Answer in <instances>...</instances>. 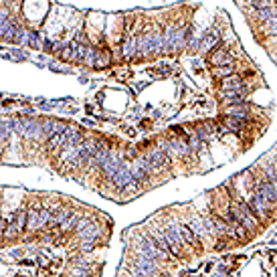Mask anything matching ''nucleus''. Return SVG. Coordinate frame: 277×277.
<instances>
[{
	"mask_svg": "<svg viewBox=\"0 0 277 277\" xmlns=\"http://www.w3.org/2000/svg\"><path fill=\"white\" fill-rule=\"evenodd\" d=\"M230 216H233V220H237L239 224H243L251 235L259 228V218L249 210V206H247V202H241V200H237V202H233L230 206Z\"/></svg>",
	"mask_w": 277,
	"mask_h": 277,
	"instance_id": "obj_1",
	"label": "nucleus"
},
{
	"mask_svg": "<svg viewBox=\"0 0 277 277\" xmlns=\"http://www.w3.org/2000/svg\"><path fill=\"white\" fill-rule=\"evenodd\" d=\"M188 30L186 28H174V26H170V28H166L164 32H162V38H164V49H168V51H180V49H184L186 47V40H188Z\"/></svg>",
	"mask_w": 277,
	"mask_h": 277,
	"instance_id": "obj_2",
	"label": "nucleus"
},
{
	"mask_svg": "<svg viewBox=\"0 0 277 277\" xmlns=\"http://www.w3.org/2000/svg\"><path fill=\"white\" fill-rule=\"evenodd\" d=\"M162 233H164V239H166V243H168V247H170V255H180L184 241H182V237H180L178 224H176V222H168Z\"/></svg>",
	"mask_w": 277,
	"mask_h": 277,
	"instance_id": "obj_3",
	"label": "nucleus"
},
{
	"mask_svg": "<svg viewBox=\"0 0 277 277\" xmlns=\"http://www.w3.org/2000/svg\"><path fill=\"white\" fill-rule=\"evenodd\" d=\"M135 251H144V253H148L150 257H154V259H166V255L158 249V245L154 243V239L146 233V235H142L140 239H137V243H135Z\"/></svg>",
	"mask_w": 277,
	"mask_h": 277,
	"instance_id": "obj_4",
	"label": "nucleus"
},
{
	"mask_svg": "<svg viewBox=\"0 0 277 277\" xmlns=\"http://www.w3.org/2000/svg\"><path fill=\"white\" fill-rule=\"evenodd\" d=\"M255 190H259L261 194H263V198H267L269 202H275V198H277V190H275V180H269V178H265V180H259L257 182V188Z\"/></svg>",
	"mask_w": 277,
	"mask_h": 277,
	"instance_id": "obj_5",
	"label": "nucleus"
},
{
	"mask_svg": "<svg viewBox=\"0 0 277 277\" xmlns=\"http://www.w3.org/2000/svg\"><path fill=\"white\" fill-rule=\"evenodd\" d=\"M119 164H121L119 156H117L115 152H109L107 160L101 164V172H103V176H105V178H111V176L115 174V170L119 168Z\"/></svg>",
	"mask_w": 277,
	"mask_h": 277,
	"instance_id": "obj_6",
	"label": "nucleus"
},
{
	"mask_svg": "<svg viewBox=\"0 0 277 277\" xmlns=\"http://www.w3.org/2000/svg\"><path fill=\"white\" fill-rule=\"evenodd\" d=\"M222 91H239V93H247V87H245V81L241 79V77H224L222 79Z\"/></svg>",
	"mask_w": 277,
	"mask_h": 277,
	"instance_id": "obj_7",
	"label": "nucleus"
},
{
	"mask_svg": "<svg viewBox=\"0 0 277 277\" xmlns=\"http://www.w3.org/2000/svg\"><path fill=\"white\" fill-rule=\"evenodd\" d=\"M148 235L154 239V243L158 245V249L168 257L170 255V247H168V243H166V239H164V233H162V228H158V226H150V230H148Z\"/></svg>",
	"mask_w": 277,
	"mask_h": 277,
	"instance_id": "obj_8",
	"label": "nucleus"
},
{
	"mask_svg": "<svg viewBox=\"0 0 277 277\" xmlns=\"http://www.w3.org/2000/svg\"><path fill=\"white\" fill-rule=\"evenodd\" d=\"M249 107H247V103L243 101V103H233V105H228L226 109H224V115H233V117H239V119H249Z\"/></svg>",
	"mask_w": 277,
	"mask_h": 277,
	"instance_id": "obj_9",
	"label": "nucleus"
},
{
	"mask_svg": "<svg viewBox=\"0 0 277 277\" xmlns=\"http://www.w3.org/2000/svg\"><path fill=\"white\" fill-rule=\"evenodd\" d=\"M218 40H220V36H218V32L216 30H208V32H204V36L198 40V49L200 51H208V49H214L216 44H218Z\"/></svg>",
	"mask_w": 277,
	"mask_h": 277,
	"instance_id": "obj_10",
	"label": "nucleus"
},
{
	"mask_svg": "<svg viewBox=\"0 0 277 277\" xmlns=\"http://www.w3.org/2000/svg\"><path fill=\"white\" fill-rule=\"evenodd\" d=\"M220 123L224 129H230V131H241L247 127V121L245 119H239V117H233V115H222L220 117Z\"/></svg>",
	"mask_w": 277,
	"mask_h": 277,
	"instance_id": "obj_11",
	"label": "nucleus"
},
{
	"mask_svg": "<svg viewBox=\"0 0 277 277\" xmlns=\"http://www.w3.org/2000/svg\"><path fill=\"white\" fill-rule=\"evenodd\" d=\"M208 63H210L212 67L226 65V63H230V55H228V51H226V49H216L214 53H210V55H208Z\"/></svg>",
	"mask_w": 277,
	"mask_h": 277,
	"instance_id": "obj_12",
	"label": "nucleus"
},
{
	"mask_svg": "<svg viewBox=\"0 0 277 277\" xmlns=\"http://www.w3.org/2000/svg\"><path fill=\"white\" fill-rule=\"evenodd\" d=\"M178 230H180V237H182V241L186 243V245H190V247H196V251H200V245H198V237L190 230V226H186V224H178Z\"/></svg>",
	"mask_w": 277,
	"mask_h": 277,
	"instance_id": "obj_13",
	"label": "nucleus"
},
{
	"mask_svg": "<svg viewBox=\"0 0 277 277\" xmlns=\"http://www.w3.org/2000/svg\"><path fill=\"white\" fill-rule=\"evenodd\" d=\"M190 230L198 237V239H208L210 235H208V230H206V226H204V220H202V216H194L192 220H190Z\"/></svg>",
	"mask_w": 277,
	"mask_h": 277,
	"instance_id": "obj_14",
	"label": "nucleus"
},
{
	"mask_svg": "<svg viewBox=\"0 0 277 277\" xmlns=\"http://www.w3.org/2000/svg\"><path fill=\"white\" fill-rule=\"evenodd\" d=\"M77 233H79L81 239H97V237L101 235V228H99L97 222H91V220H89V222H87L83 228H79Z\"/></svg>",
	"mask_w": 277,
	"mask_h": 277,
	"instance_id": "obj_15",
	"label": "nucleus"
},
{
	"mask_svg": "<svg viewBox=\"0 0 277 277\" xmlns=\"http://www.w3.org/2000/svg\"><path fill=\"white\" fill-rule=\"evenodd\" d=\"M210 73H212V77H216V79H224V77H228V75L235 73V67H233V63H226V65L212 67Z\"/></svg>",
	"mask_w": 277,
	"mask_h": 277,
	"instance_id": "obj_16",
	"label": "nucleus"
},
{
	"mask_svg": "<svg viewBox=\"0 0 277 277\" xmlns=\"http://www.w3.org/2000/svg\"><path fill=\"white\" fill-rule=\"evenodd\" d=\"M121 55H123V59H131V57H135V36L127 38V40L121 44Z\"/></svg>",
	"mask_w": 277,
	"mask_h": 277,
	"instance_id": "obj_17",
	"label": "nucleus"
},
{
	"mask_svg": "<svg viewBox=\"0 0 277 277\" xmlns=\"http://www.w3.org/2000/svg\"><path fill=\"white\" fill-rule=\"evenodd\" d=\"M77 220H79V212H71L65 220H61V222H59V228H61L63 233H69V230L77 224Z\"/></svg>",
	"mask_w": 277,
	"mask_h": 277,
	"instance_id": "obj_18",
	"label": "nucleus"
},
{
	"mask_svg": "<svg viewBox=\"0 0 277 277\" xmlns=\"http://www.w3.org/2000/svg\"><path fill=\"white\" fill-rule=\"evenodd\" d=\"M18 235H20V228H18L16 220H12V222H8V224L4 226V233H2V237H4L6 241H12V239H16Z\"/></svg>",
	"mask_w": 277,
	"mask_h": 277,
	"instance_id": "obj_19",
	"label": "nucleus"
},
{
	"mask_svg": "<svg viewBox=\"0 0 277 277\" xmlns=\"http://www.w3.org/2000/svg\"><path fill=\"white\" fill-rule=\"evenodd\" d=\"M255 16H257V18H259L261 22L269 20L271 16H275V8H273V4H271V6H261V8H257Z\"/></svg>",
	"mask_w": 277,
	"mask_h": 277,
	"instance_id": "obj_20",
	"label": "nucleus"
},
{
	"mask_svg": "<svg viewBox=\"0 0 277 277\" xmlns=\"http://www.w3.org/2000/svg\"><path fill=\"white\" fill-rule=\"evenodd\" d=\"M49 218H51V210L47 206H40L38 208V228H47Z\"/></svg>",
	"mask_w": 277,
	"mask_h": 277,
	"instance_id": "obj_21",
	"label": "nucleus"
},
{
	"mask_svg": "<svg viewBox=\"0 0 277 277\" xmlns=\"http://www.w3.org/2000/svg\"><path fill=\"white\" fill-rule=\"evenodd\" d=\"M12 131V121L10 119H0V142H4Z\"/></svg>",
	"mask_w": 277,
	"mask_h": 277,
	"instance_id": "obj_22",
	"label": "nucleus"
},
{
	"mask_svg": "<svg viewBox=\"0 0 277 277\" xmlns=\"http://www.w3.org/2000/svg\"><path fill=\"white\" fill-rule=\"evenodd\" d=\"M95 247H97V239H83V241L79 243L81 253H91Z\"/></svg>",
	"mask_w": 277,
	"mask_h": 277,
	"instance_id": "obj_23",
	"label": "nucleus"
},
{
	"mask_svg": "<svg viewBox=\"0 0 277 277\" xmlns=\"http://www.w3.org/2000/svg\"><path fill=\"white\" fill-rule=\"evenodd\" d=\"M4 226H6V224H4V220L0 218V237H2V233H4Z\"/></svg>",
	"mask_w": 277,
	"mask_h": 277,
	"instance_id": "obj_24",
	"label": "nucleus"
}]
</instances>
